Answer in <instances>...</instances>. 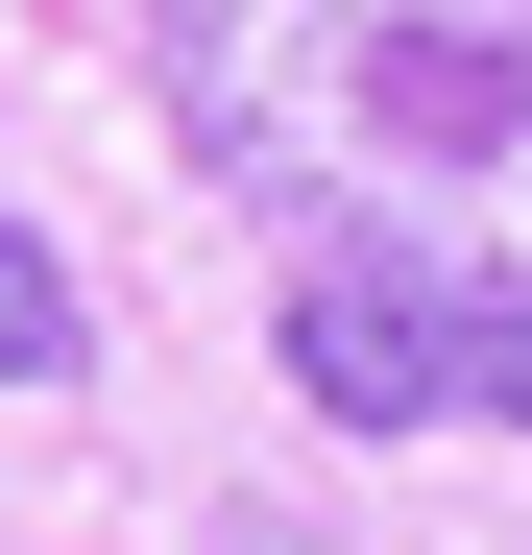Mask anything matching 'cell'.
Wrapping results in <instances>:
<instances>
[{"label":"cell","instance_id":"obj_1","mask_svg":"<svg viewBox=\"0 0 532 555\" xmlns=\"http://www.w3.org/2000/svg\"><path fill=\"white\" fill-rule=\"evenodd\" d=\"M145 49L291 266L532 291V0H145Z\"/></svg>","mask_w":532,"mask_h":555},{"label":"cell","instance_id":"obj_2","mask_svg":"<svg viewBox=\"0 0 532 555\" xmlns=\"http://www.w3.org/2000/svg\"><path fill=\"white\" fill-rule=\"evenodd\" d=\"M291 387L339 435H532V291H411V266H291Z\"/></svg>","mask_w":532,"mask_h":555},{"label":"cell","instance_id":"obj_3","mask_svg":"<svg viewBox=\"0 0 532 555\" xmlns=\"http://www.w3.org/2000/svg\"><path fill=\"white\" fill-rule=\"evenodd\" d=\"M0 387H25V411H73V387H98V314H73V266H49L25 218H0Z\"/></svg>","mask_w":532,"mask_h":555}]
</instances>
